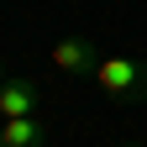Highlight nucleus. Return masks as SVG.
Here are the masks:
<instances>
[{
    "label": "nucleus",
    "instance_id": "f257e3e1",
    "mask_svg": "<svg viewBox=\"0 0 147 147\" xmlns=\"http://www.w3.org/2000/svg\"><path fill=\"white\" fill-rule=\"evenodd\" d=\"M95 84L105 89L110 100L137 105V100H147V63H137V58H100Z\"/></svg>",
    "mask_w": 147,
    "mask_h": 147
},
{
    "label": "nucleus",
    "instance_id": "f03ea898",
    "mask_svg": "<svg viewBox=\"0 0 147 147\" xmlns=\"http://www.w3.org/2000/svg\"><path fill=\"white\" fill-rule=\"evenodd\" d=\"M42 110V84L37 79H21V74H5L0 79V116H37Z\"/></svg>",
    "mask_w": 147,
    "mask_h": 147
},
{
    "label": "nucleus",
    "instance_id": "7ed1b4c3",
    "mask_svg": "<svg viewBox=\"0 0 147 147\" xmlns=\"http://www.w3.org/2000/svg\"><path fill=\"white\" fill-rule=\"evenodd\" d=\"M53 68L58 74H79V79H95L100 53L89 47L84 37H58V42H53Z\"/></svg>",
    "mask_w": 147,
    "mask_h": 147
},
{
    "label": "nucleus",
    "instance_id": "20e7f679",
    "mask_svg": "<svg viewBox=\"0 0 147 147\" xmlns=\"http://www.w3.org/2000/svg\"><path fill=\"white\" fill-rule=\"evenodd\" d=\"M53 142V126L42 116H11L0 126V147H47Z\"/></svg>",
    "mask_w": 147,
    "mask_h": 147
},
{
    "label": "nucleus",
    "instance_id": "39448f33",
    "mask_svg": "<svg viewBox=\"0 0 147 147\" xmlns=\"http://www.w3.org/2000/svg\"><path fill=\"white\" fill-rule=\"evenodd\" d=\"M126 147H142V142H126Z\"/></svg>",
    "mask_w": 147,
    "mask_h": 147
},
{
    "label": "nucleus",
    "instance_id": "423d86ee",
    "mask_svg": "<svg viewBox=\"0 0 147 147\" xmlns=\"http://www.w3.org/2000/svg\"><path fill=\"white\" fill-rule=\"evenodd\" d=\"M0 79H5V68H0Z\"/></svg>",
    "mask_w": 147,
    "mask_h": 147
}]
</instances>
